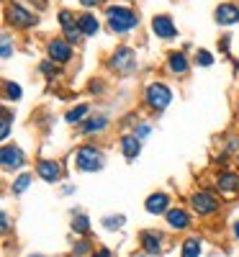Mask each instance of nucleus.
Here are the masks:
<instances>
[{
    "label": "nucleus",
    "instance_id": "nucleus-5",
    "mask_svg": "<svg viewBox=\"0 0 239 257\" xmlns=\"http://www.w3.org/2000/svg\"><path fill=\"white\" fill-rule=\"evenodd\" d=\"M188 203H190V211H193V213H198L201 219L213 216V213H219V208H221L219 196H216L213 190H206V188L193 190V193H190V198H188Z\"/></svg>",
    "mask_w": 239,
    "mask_h": 257
},
{
    "label": "nucleus",
    "instance_id": "nucleus-39",
    "mask_svg": "<svg viewBox=\"0 0 239 257\" xmlns=\"http://www.w3.org/2000/svg\"><path fill=\"white\" fill-rule=\"evenodd\" d=\"M98 257H111V249H108V247H100V249H98Z\"/></svg>",
    "mask_w": 239,
    "mask_h": 257
},
{
    "label": "nucleus",
    "instance_id": "nucleus-9",
    "mask_svg": "<svg viewBox=\"0 0 239 257\" xmlns=\"http://www.w3.org/2000/svg\"><path fill=\"white\" fill-rule=\"evenodd\" d=\"M139 244H142V252L147 254H162L167 249V239H165V234L157 231V229H144L139 231Z\"/></svg>",
    "mask_w": 239,
    "mask_h": 257
},
{
    "label": "nucleus",
    "instance_id": "nucleus-35",
    "mask_svg": "<svg viewBox=\"0 0 239 257\" xmlns=\"http://www.w3.org/2000/svg\"><path fill=\"white\" fill-rule=\"evenodd\" d=\"M77 3L85 8V11H90V8H95V6H100L103 0H77Z\"/></svg>",
    "mask_w": 239,
    "mask_h": 257
},
{
    "label": "nucleus",
    "instance_id": "nucleus-29",
    "mask_svg": "<svg viewBox=\"0 0 239 257\" xmlns=\"http://www.w3.org/2000/svg\"><path fill=\"white\" fill-rule=\"evenodd\" d=\"M193 62L198 64V67H211V64H213V54H211L208 49H195Z\"/></svg>",
    "mask_w": 239,
    "mask_h": 257
},
{
    "label": "nucleus",
    "instance_id": "nucleus-32",
    "mask_svg": "<svg viewBox=\"0 0 239 257\" xmlns=\"http://www.w3.org/2000/svg\"><path fill=\"white\" fill-rule=\"evenodd\" d=\"M0 44H3V52H0V57H3V59H11V57H13V52H16V47L11 44V36H8V34H3Z\"/></svg>",
    "mask_w": 239,
    "mask_h": 257
},
{
    "label": "nucleus",
    "instance_id": "nucleus-11",
    "mask_svg": "<svg viewBox=\"0 0 239 257\" xmlns=\"http://www.w3.org/2000/svg\"><path fill=\"white\" fill-rule=\"evenodd\" d=\"M57 18H59V26H62V36L67 39L70 44H80V41H82V31L77 26V16H72L67 8H62L57 13Z\"/></svg>",
    "mask_w": 239,
    "mask_h": 257
},
{
    "label": "nucleus",
    "instance_id": "nucleus-36",
    "mask_svg": "<svg viewBox=\"0 0 239 257\" xmlns=\"http://www.w3.org/2000/svg\"><path fill=\"white\" fill-rule=\"evenodd\" d=\"M75 190H77L75 185H62V196H72Z\"/></svg>",
    "mask_w": 239,
    "mask_h": 257
},
{
    "label": "nucleus",
    "instance_id": "nucleus-25",
    "mask_svg": "<svg viewBox=\"0 0 239 257\" xmlns=\"http://www.w3.org/2000/svg\"><path fill=\"white\" fill-rule=\"evenodd\" d=\"M100 224H103L105 231H118L126 224V216H124V213H111V216H103Z\"/></svg>",
    "mask_w": 239,
    "mask_h": 257
},
{
    "label": "nucleus",
    "instance_id": "nucleus-17",
    "mask_svg": "<svg viewBox=\"0 0 239 257\" xmlns=\"http://www.w3.org/2000/svg\"><path fill=\"white\" fill-rule=\"evenodd\" d=\"M108 126H111V118H108L105 113H95L80 126V134L82 137H95V134H103Z\"/></svg>",
    "mask_w": 239,
    "mask_h": 257
},
{
    "label": "nucleus",
    "instance_id": "nucleus-37",
    "mask_svg": "<svg viewBox=\"0 0 239 257\" xmlns=\"http://www.w3.org/2000/svg\"><path fill=\"white\" fill-rule=\"evenodd\" d=\"M231 234H234V239L239 242V219H236V221L231 224Z\"/></svg>",
    "mask_w": 239,
    "mask_h": 257
},
{
    "label": "nucleus",
    "instance_id": "nucleus-21",
    "mask_svg": "<svg viewBox=\"0 0 239 257\" xmlns=\"http://www.w3.org/2000/svg\"><path fill=\"white\" fill-rule=\"evenodd\" d=\"M90 103H80V105H75V108H70L67 113H64V121H67L70 126H82L85 121L90 118Z\"/></svg>",
    "mask_w": 239,
    "mask_h": 257
},
{
    "label": "nucleus",
    "instance_id": "nucleus-20",
    "mask_svg": "<svg viewBox=\"0 0 239 257\" xmlns=\"http://www.w3.org/2000/svg\"><path fill=\"white\" fill-rule=\"evenodd\" d=\"M90 216L85 211H72V221H70V229H72V234H77V237H88L90 234Z\"/></svg>",
    "mask_w": 239,
    "mask_h": 257
},
{
    "label": "nucleus",
    "instance_id": "nucleus-23",
    "mask_svg": "<svg viewBox=\"0 0 239 257\" xmlns=\"http://www.w3.org/2000/svg\"><path fill=\"white\" fill-rule=\"evenodd\" d=\"M203 252V239L201 237H188L180 244V257H201Z\"/></svg>",
    "mask_w": 239,
    "mask_h": 257
},
{
    "label": "nucleus",
    "instance_id": "nucleus-27",
    "mask_svg": "<svg viewBox=\"0 0 239 257\" xmlns=\"http://www.w3.org/2000/svg\"><path fill=\"white\" fill-rule=\"evenodd\" d=\"M3 90H6V100H21L24 98V90H21V85L13 82V80H3Z\"/></svg>",
    "mask_w": 239,
    "mask_h": 257
},
{
    "label": "nucleus",
    "instance_id": "nucleus-22",
    "mask_svg": "<svg viewBox=\"0 0 239 257\" xmlns=\"http://www.w3.org/2000/svg\"><path fill=\"white\" fill-rule=\"evenodd\" d=\"M77 26H80L82 36H95V34L100 31V21L95 18V13L85 11V13H80V16H77Z\"/></svg>",
    "mask_w": 239,
    "mask_h": 257
},
{
    "label": "nucleus",
    "instance_id": "nucleus-19",
    "mask_svg": "<svg viewBox=\"0 0 239 257\" xmlns=\"http://www.w3.org/2000/svg\"><path fill=\"white\" fill-rule=\"evenodd\" d=\"M118 147H121V155H124L129 162L137 160V157L142 155V139H137L134 134H124L121 142H118Z\"/></svg>",
    "mask_w": 239,
    "mask_h": 257
},
{
    "label": "nucleus",
    "instance_id": "nucleus-24",
    "mask_svg": "<svg viewBox=\"0 0 239 257\" xmlns=\"http://www.w3.org/2000/svg\"><path fill=\"white\" fill-rule=\"evenodd\" d=\"M31 183H34V173H21L11 183V193H13V196H24V193L31 188Z\"/></svg>",
    "mask_w": 239,
    "mask_h": 257
},
{
    "label": "nucleus",
    "instance_id": "nucleus-6",
    "mask_svg": "<svg viewBox=\"0 0 239 257\" xmlns=\"http://www.w3.org/2000/svg\"><path fill=\"white\" fill-rule=\"evenodd\" d=\"M6 21L13 26V29H34L39 24V16L34 11H29L26 6H21V3H8L6 6Z\"/></svg>",
    "mask_w": 239,
    "mask_h": 257
},
{
    "label": "nucleus",
    "instance_id": "nucleus-28",
    "mask_svg": "<svg viewBox=\"0 0 239 257\" xmlns=\"http://www.w3.org/2000/svg\"><path fill=\"white\" fill-rule=\"evenodd\" d=\"M39 72L44 75L47 80H54V77L59 75V64H57V62H52V59H44V62L39 64Z\"/></svg>",
    "mask_w": 239,
    "mask_h": 257
},
{
    "label": "nucleus",
    "instance_id": "nucleus-18",
    "mask_svg": "<svg viewBox=\"0 0 239 257\" xmlns=\"http://www.w3.org/2000/svg\"><path fill=\"white\" fill-rule=\"evenodd\" d=\"M216 188L226 196H234L239 193V173L236 170H221L219 175H216Z\"/></svg>",
    "mask_w": 239,
    "mask_h": 257
},
{
    "label": "nucleus",
    "instance_id": "nucleus-3",
    "mask_svg": "<svg viewBox=\"0 0 239 257\" xmlns=\"http://www.w3.org/2000/svg\"><path fill=\"white\" fill-rule=\"evenodd\" d=\"M108 70L111 72H116V75H134L137 70H139V57H137V49H132V47H126V44H118L113 52H111V57H108Z\"/></svg>",
    "mask_w": 239,
    "mask_h": 257
},
{
    "label": "nucleus",
    "instance_id": "nucleus-4",
    "mask_svg": "<svg viewBox=\"0 0 239 257\" xmlns=\"http://www.w3.org/2000/svg\"><path fill=\"white\" fill-rule=\"evenodd\" d=\"M172 98H175V95H172V88H170L167 82L155 80V82H149L147 88H144V105H147L149 111H155V113L167 111Z\"/></svg>",
    "mask_w": 239,
    "mask_h": 257
},
{
    "label": "nucleus",
    "instance_id": "nucleus-8",
    "mask_svg": "<svg viewBox=\"0 0 239 257\" xmlns=\"http://www.w3.org/2000/svg\"><path fill=\"white\" fill-rule=\"evenodd\" d=\"M44 49H47V59H52V62H57V64H67V62H72V57H75L72 44H70L64 36L49 39Z\"/></svg>",
    "mask_w": 239,
    "mask_h": 257
},
{
    "label": "nucleus",
    "instance_id": "nucleus-16",
    "mask_svg": "<svg viewBox=\"0 0 239 257\" xmlns=\"http://www.w3.org/2000/svg\"><path fill=\"white\" fill-rule=\"evenodd\" d=\"M213 21L219 26H236L239 24V6L236 3H219L213 8Z\"/></svg>",
    "mask_w": 239,
    "mask_h": 257
},
{
    "label": "nucleus",
    "instance_id": "nucleus-33",
    "mask_svg": "<svg viewBox=\"0 0 239 257\" xmlns=\"http://www.w3.org/2000/svg\"><path fill=\"white\" fill-rule=\"evenodd\" d=\"M226 155H239V137H229V144H226Z\"/></svg>",
    "mask_w": 239,
    "mask_h": 257
},
{
    "label": "nucleus",
    "instance_id": "nucleus-10",
    "mask_svg": "<svg viewBox=\"0 0 239 257\" xmlns=\"http://www.w3.org/2000/svg\"><path fill=\"white\" fill-rule=\"evenodd\" d=\"M0 165H3L6 173L26 167V152L18 144H3V149H0Z\"/></svg>",
    "mask_w": 239,
    "mask_h": 257
},
{
    "label": "nucleus",
    "instance_id": "nucleus-42",
    "mask_svg": "<svg viewBox=\"0 0 239 257\" xmlns=\"http://www.w3.org/2000/svg\"><path fill=\"white\" fill-rule=\"evenodd\" d=\"M90 257H98V252H95V254H90Z\"/></svg>",
    "mask_w": 239,
    "mask_h": 257
},
{
    "label": "nucleus",
    "instance_id": "nucleus-12",
    "mask_svg": "<svg viewBox=\"0 0 239 257\" xmlns=\"http://www.w3.org/2000/svg\"><path fill=\"white\" fill-rule=\"evenodd\" d=\"M172 208V201L165 190H157V193H149L147 201H144V211L149 216H165V213Z\"/></svg>",
    "mask_w": 239,
    "mask_h": 257
},
{
    "label": "nucleus",
    "instance_id": "nucleus-31",
    "mask_svg": "<svg viewBox=\"0 0 239 257\" xmlns=\"http://www.w3.org/2000/svg\"><path fill=\"white\" fill-rule=\"evenodd\" d=\"M132 134H134L137 139H142V142H144V139L152 134V123H147V121H139V123H134V132H132Z\"/></svg>",
    "mask_w": 239,
    "mask_h": 257
},
{
    "label": "nucleus",
    "instance_id": "nucleus-26",
    "mask_svg": "<svg viewBox=\"0 0 239 257\" xmlns=\"http://www.w3.org/2000/svg\"><path fill=\"white\" fill-rule=\"evenodd\" d=\"M93 249H95V247H93V242H90L88 237H82L80 242H75V244H72V257H90V254H95Z\"/></svg>",
    "mask_w": 239,
    "mask_h": 257
},
{
    "label": "nucleus",
    "instance_id": "nucleus-41",
    "mask_svg": "<svg viewBox=\"0 0 239 257\" xmlns=\"http://www.w3.org/2000/svg\"><path fill=\"white\" fill-rule=\"evenodd\" d=\"M26 257H47V254H41V252H31V254H26Z\"/></svg>",
    "mask_w": 239,
    "mask_h": 257
},
{
    "label": "nucleus",
    "instance_id": "nucleus-13",
    "mask_svg": "<svg viewBox=\"0 0 239 257\" xmlns=\"http://www.w3.org/2000/svg\"><path fill=\"white\" fill-rule=\"evenodd\" d=\"M165 70L170 72V75H175V77H185L188 72H190V59H188V54L180 49V52H170L167 54V59H165Z\"/></svg>",
    "mask_w": 239,
    "mask_h": 257
},
{
    "label": "nucleus",
    "instance_id": "nucleus-43",
    "mask_svg": "<svg viewBox=\"0 0 239 257\" xmlns=\"http://www.w3.org/2000/svg\"><path fill=\"white\" fill-rule=\"evenodd\" d=\"M236 160H239V155H236Z\"/></svg>",
    "mask_w": 239,
    "mask_h": 257
},
{
    "label": "nucleus",
    "instance_id": "nucleus-34",
    "mask_svg": "<svg viewBox=\"0 0 239 257\" xmlns=\"http://www.w3.org/2000/svg\"><path fill=\"white\" fill-rule=\"evenodd\" d=\"M0 229H3V234L11 229V216H8V211H3V213H0Z\"/></svg>",
    "mask_w": 239,
    "mask_h": 257
},
{
    "label": "nucleus",
    "instance_id": "nucleus-1",
    "mask_svg": "<svg viewBox=\"0 0 239 257\" xmlns=\"http://www.w3.org/2000/svg\"><path fill=\"white\" fill-rule=\"evenodd\" d=\"M105 24L111 29V34H132L134 29H139V16L132 6H124V3H108L105 6Z\"/></svg>",
    "mask_w": 239,
    "mask_h": 257
},
{
    "label": "nucleus",
    "instance_id": "nucleus-40",
    "mask_svg": "<svg viewBox=\"0 0 239 257\" xmlns=\"http://www.w3.org/2000/svg\"><path fill=\"white\" fill-rule=\"evenodd\" d=\"M132 257H155V254H147V252H137V254H132Z\"/></svg>",
    "mask_w": 239,
    "mask_h": 257
},
{
    "label": "nucleus",
    "instance_id": "nucleus-38",
    "mask_svg": "<svg viewBox=\"0 0 239 257\" xmlns=\"http://www.w3.org/2000/svg\"><path fill=\"white\" fill-rule=\"evenodd\" d=\"M90 93H103V85L100 82H90Z\"/></svg>",
    "mask_w": 239,
    "mask_h": 257
},
{
    "label": "nucleus",
    "instance_id": "nucleus-7",
    "mask_svg": "<svg viewBox=\"0 0 239 257\" xmlns=\"http://www.w3.org/2000/svg\"><path fill=\"white\" fill-rule=\"evenodd\" d=\"M149 29L162 41H172V39H178V34H180L178 26H175V21H172V16H167V13H155V16H152Z\"/></svg>",
    "mask_w": 239,
    "mask_h": 257
},
{
    "label": "nucleus",
    "instance_id": "nucleus-14",
    "mask_svg": "<svg viewBox=\"0 0 239 257\" xmlns=\"http://www.w3.org/2000/svg\"><path fill=\"white\" fill-rule=\"evenodd\" d=\"M36 175L44 183H49V185H57L62 180V162H57V160H39L36 162Z\"/></svg>",
    "mask_w": 239,
    "mask_h": 257
},
{
    "label": "nucleus",
    "instance_id": "nucleus-30",
    "mask_svg": "<svg viewBox=\"0 0 239 257\" xmlns=\"http://www.w3.org/2000/svg\"><path fill=\"white\" fill-rule=\"evenodd\" d=\"M11 121H13V116L6 108L3 111V123H0V139H3V142H8V137H11Z\"/></svg>",
    "mask_w": 239,
    "mask_h": 257
},
{
    "label": "nucleus",
    "instance_id": "nucleus-15",
    "mask_svg": "<svg viewBox=\"0 0 239 257\" xmlns=\"http://www.w3.org/2000/svg\"><path fill=\"white\" fill-rule=\"evenodd\" d=\"M165 221H167V226H170L172 231H185V229H190V224H193L188 208H183V206H172V208L165 213Z\"/></svg>",
    "mask_w": 239,
    "mask_h": 257
},
{
    "label": "nucleus",
    "instance_id": "nucleus-2",
    "mask_svg": "<svg viewBox=\"0 0 239 257\" xmlns=\"http://www.w3.org/2000/svg\"><path fill=\"white\" fill-rule=\"evenodd\" d=\"M72 162L75 167L80 170V173H100V170L105 167V152L100 147L95 144H80L75 149V155H72Z\"/></svg>",
    "mask_w": 239,
    "mask_h": 257
}]
</instances>
